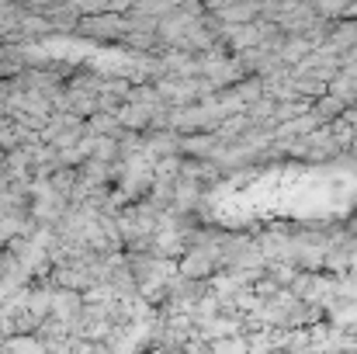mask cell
<instances>
[{
    "instance_id": "6da1fadb",
    "label": "cell",
    "mask_w": 357,
    "mask_h": 354,
    "mask_svg": "<svg viewBox=\"0 0 357 354\" xmlns=\"http://www.w3.org/2000/svg\"><path fill=\"white\" fill-rule=\"evenodd\" d=\"M267 271H271V281H274L278 288H281V285H291V281L298 278V267H295L291 260H271Z\"/></svg>"
},
{
    "instance_id": "7a4b0ae2",
    "label": "cell",
    "mask_w": 357,
    "mask_h": 354,
    "mask_svg": "<svg viewBox=\"0 0 357 354\" xmlns=\"http://www.w3.org/2000/svg\"><path fill=\"white\" fill-rule=\"evenodd\" d=\"M233 35V45L246 49V45H257L260 42V24H239V28H229Z\"/></svg>"
}]
</instances>
